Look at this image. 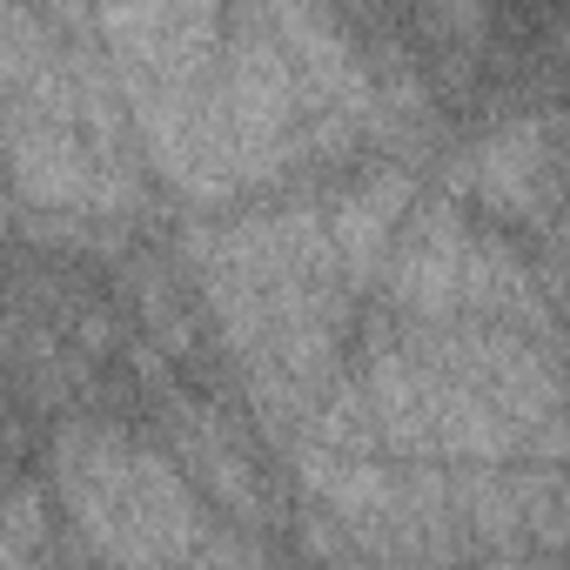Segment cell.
Here are the masks:
<instances>
[{
    "label": "cell",
    "instance_id": "7a4b0ae2",
    "mask_svg": "<svg viewBox=\"0 0 570 570\" xmlns=\"http://www.w3.org/2000/svg\"><path fill=\"white\" fill-rule=\"evenodd\" d=\"M222 108L235 128L242 188H275L303 161V81L268 8H235L222 41Z\"/></svg>",
    "mask_w": 570,
    "mask_h": 570
},
{
    "label": "cell",
    "instance_id": "5b68a950",
    "mask_svg": "<svg viewBox=\"0 0 570 570\" xmlns=\"http://www.w3.org/2000/svg\"><path fill=\"white\" fill-rule=\"evenodd\" d=\"M168 436H175V450H181V463L195 470V483L222 503V510H235L248 530L268 517L262 510V490H255V463L242 456V443H235V430L208 410V403H188V396H175L168 403Z\"/></svg>",
    "mask_w": 570,
    "mask_h": 570
},
{
    "label": "cell",
    "instance_id": "277c9868",
    "mask_svg": "<svg viewBox=\"0 0 570 570\" xmlns=\"http://www.w3.org/2000/svg\"><path fill=\"white\" fill-rule=\"evenodd\" d=\"M416 202H423V195H416V175H410L403 161H376V168H363L356 181H343V188L323 202V208H330L336 255H343V282H350L356 296L383 282L390 248H396V235H403V222H410Z\"/></svg>",
    "mask_w": 570,
    "mask_h": 570
},
{
    "label": "cell",
    "instance_id": "6da1fadb",
    "mask_svg": "<svg viewBox=\"0 0 570 570\" xmlns=\"http://www.w3.org/2000/svg\"><path fill=\"white\" fill-rule=\"evenodd\" d=\"M55 497L81 550L108 570H195L208 517L195 476L155 443H128L115 423H68L48 450Z\"/></svg>",
    "mask_w": 570,
    "mask_h": 570
},
{
    "label": "cell",
    "instance_id": "3957f363",
    "mask_svg": "<svg viewBox=\"0 0 570 570\" xmlns=\"http://www.w3.org/2000/svg\"><path fill=\"white\" fill-rule=\"evenodd\" d=\"M470 222L456 195H430L410 208L390 268H383V296L410 330H450L463 323V255H470Z\"/></svg>",
    "mask_w": 570,
    "mask_h": 570
},
{
    "label": "cell",
    "instance_id": "52a82bcc",
    "mask_svg": "<svg viewBox=\"0 0 570 570\" xmlns=\"http://www.w3.org/2000/svg\"><path fill=\"white\" fill-rule=\"evenodd\" d=\"M537 282H543L550 309L570 323V242H550V248H543V268H537Z\"/></svg>",
    "mask_w": 570,
    "mask_h": 570
},
{
    "label": "cell",
    "instance_id": "ba28073f",
    "mask_svg": "<svg viewBox=\"0 0 570 570\" xmlns=\"http://www.w3.org/2000/svg\"><path fill=\"white\" fill-rule=\"evenodd\" d=\"M476 570H557V557H537V550H510V557H476Z\"/></svg>",
    "mask_w": 570,
    "mask_h": 570
},
{
    "label": "cell",
    "instance_id": "9c48e42d",
    "mask_svg": "<svg viewBox=\"0 0 570 570\" xmlns=\"http://www.w3.org/2000/svg\"><path fill=\"white\" fill-rule=\"evenodd\" d=\"M557 35H563V55H570V21H557Z\"/></svg>",
    "mask_w": 570,
    "mask_h": 570
},
{
    "label": "cell",
    "instance_id": "8992f818",
    "mask_svg": "<svg viewBox=\"0 0 570 570\" xmlns=\"http://www.w3.org/2000/svg\"><path fill=\"white\" fill-rule=\"evenodd\" d=\"M303 443H323L336 456H383V416L370 403V383L363 376H343L330 390V403L316 410V430Z\"/></svg>",
    "mask_w": 570,
    "mask_h": 570
}]
</instances>
